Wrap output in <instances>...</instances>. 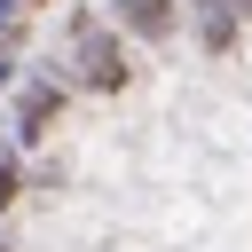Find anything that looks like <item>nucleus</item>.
<instances>
[{"label":"nucleus","instance_id":"7ed1b4c3","mask_svg":"<svg viewBox=\"0 0 252 252\" xmlns=\"http://www.w3.org/2000/svg\"><path fill=\"white\" fill-rule=\"evenodd\" d=\"M8 197H16V173H8V165H0V205H8Z\"/></svg>","mask_w":252,"mask_h":252},{"label":"nucleus","instance_id":"f257e3e1","mask_svg":"<svg viewBox=\"0 0 252 252\" xmlns=\"http://www.w3.org/2000/svg\"><path fill=\"white\" fill-rule=\"evenodd\" d=\"M87 79H94V87H118V79H126V63H118L110 39H87Z\"/></svg>","mask_w":252,"mask_h":252},{"label":"nucleus","instance_id":"f03ea898","mask_svg":"<svg viewBox=\"0 0 252 252\" xmlns=\"http://www.w3.org/2000/svg\"><path fill=\"white\" fill-rule=\"evenodd\" d=\"M118 16H126L134 32H165V24H173V0H118Z\"/></svg>","mask_w":252,"mask_h":252},{"label":"nucleus","instance_id":"20e7f679","mask_svg":"<svg viewBox=\"0 0 252 252\" xmlns=\"http://www.w3.org/2000/svg\"><path fill=\"white\" fill-rule=\"evenodd\" d=\"M0 16H8V0H0Z\"/></svg>","mask_w":252,"mask_h":252}]
</instances>
